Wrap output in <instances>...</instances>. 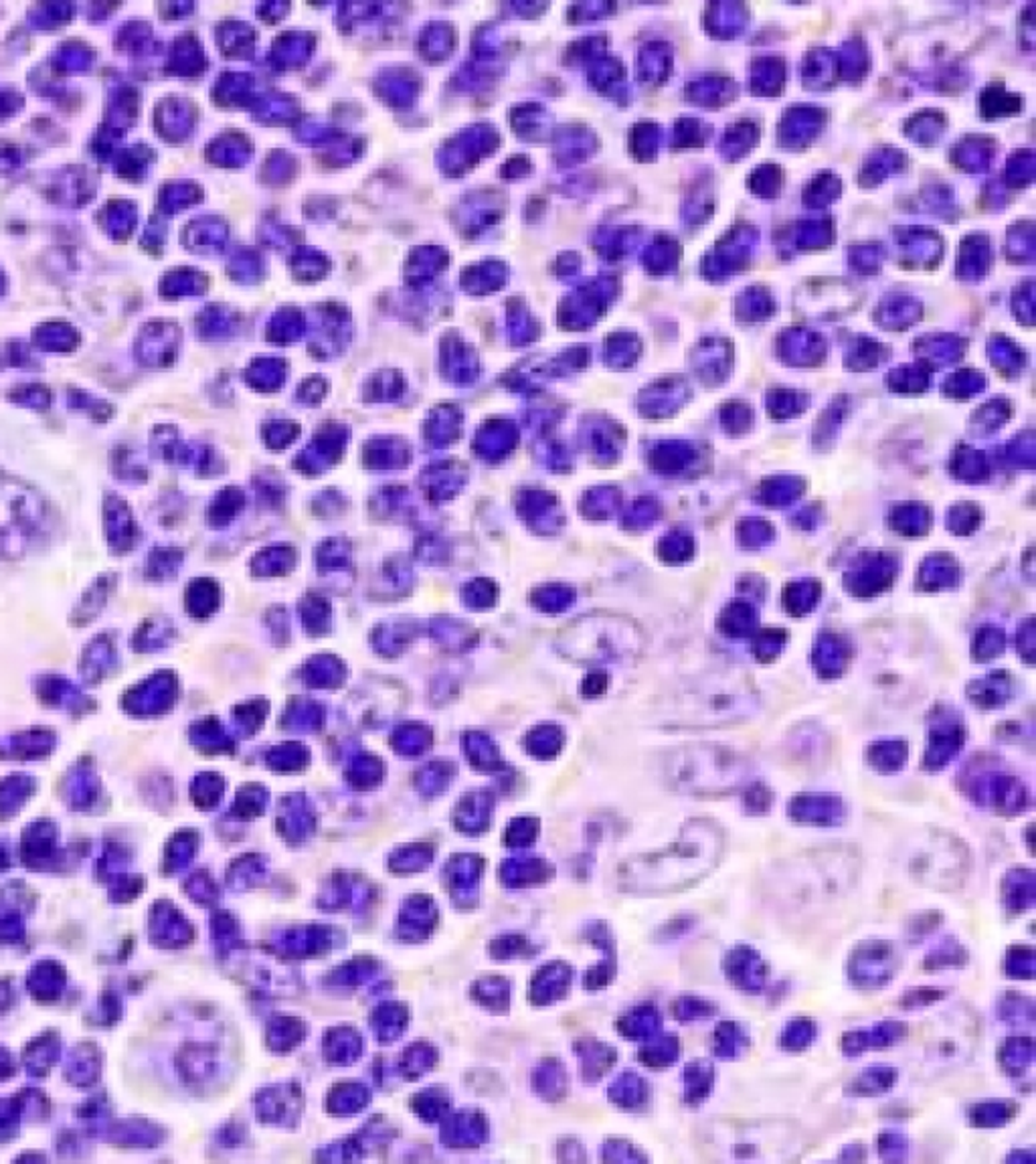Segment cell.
Returning <instances> with one entry per match:
<instances>
[{"label":"cell","mask_w":1036,"mask_h":1164,"mask_svg":"<svg viewBox=\"0 0 1036 1164\" xmlns=\"http://www.w3.org/2000/svg\"><path fill=\"white\" fill-rule=\"evenodd\" d=\"M725 849L727 837L719 823L691 819L668 847L627 861L622 867V887L646 895L684 891L719 867Z\"/></svg>","instance_id":"cell-1"},{"label":"cell","mask_w":1036,"mask_h":1164,"mask_svg":"<svg viewBox=\"0 0 1036 1164\" xmlns=\"http://www.w3.org/2000/svg\"><path fill=\"white\" fill-rule=\"evenodd\" d=\"M703 1134L725 1160H790L802 1148V1132L788 1120H717Z\"/></svg>","instance_id":"cell-2"},{"label":"cell","mask_w":1036,"mask_h":1164,"mask_svg":"<svg viewBox=\"0 0 1036 1164\" xmlns=\"http://www.w3.org/2000/svg\"><path fill=\"white\" fill-rule=\"evenodd\" d=\"M745 759L723 747H686L668 757L666 778L682 792L725 794L744 784Z\"/></svg>","instance_id":"cell-3"},{"label":"cell","mask_w":1036,"mask_h":1164,"mask_svg":"<svg viewBox=\"0 0 1036 1164\" xmlns=\"http://www.w3.org/2000/svg\"><path fill=\"white\" fill-rule=\"evenodd\" d=\"M972 855L965 842L944 830H927L907 842L905 867L909 877L933 891H956L970 873Z\"/></svg>","instance_id":"cell-4"},{"label":"cell","mask_w":1036,"mask_h":1164,"mask_svg":"<svg viewBox=\"0 0 1036 1164\" xmlns=\"http://www.w3.org/2000/svg\"><path fill=\"white\" fill-rule=\"evenodd\" d=\"M899 952L885 938H869L852 948L846 962V976L852 987L862 990L885 989L897 976Z\"/></svg>","instance_id":"cell-5"},{"label":"cell","mask_w":1036,"mask_h":1164,"mask_svg":"<svg viewBox=\"0 0 1036 1164\" xmlns=\"http://www.w3.org/2000/svg\"><path fill=\"white\" fill-rule=\"evenodd\" d=\"M976 1039L974 1017H961L960 1010H951L944 1021H937V1031L927 1043V1063L933 1067L958 1065L972 1056Z\"/></svg>","instance_id":"cell-6"},{"label":"cell","mask_w":1036,"mask_h":1164,"mask_svg":"<svg viewBox=\"0 0 1036 1164\" xmlns=\"http://www.w3.org/2000/svg\"><path fill=\"white\" fill-rule=\"evenodd\" d=\"M723 974L733 987L747 994H761L767 989L769 980V964L749 944H737L731 950H727L723 956Z\"/></svg>","instance_id":"cell-7"},{"label":"cell","mask_w":1036,"mask_h":1164,"mask_svg":"<svg viewBox=\"0 0 1036 1164\" xmlns=\"http://www.w3.org/2000/svg\"><path fill=\"white\" fill-rule=\"evenodd\" d=\"M907 1037V1024L897 1019H883L873 1027L852 1029L840 1037V1051L846 1057H861L866 1051L889 1049L899 1045Z\"/></svg>","instance_id":"cell-8"},{"label":"cell","mask_w":1036,"mask_h":1164,"mask_svg":"<svg viewBox=\"0 0 1036 1164\" xmlns=\"http://www.w3.org/2000/svg\"><path fill=\"white\" fill-rule=\"evenodd\" d=\"M974 800L979 806L996 810L1000 814H1018L1027 808L1028 794L1022 784L1006 775H992L976 784L972 790Z\"/></svg>","instance_id":"cell-9"},{"label":"cell","mask_w":1036,"mask_h":1164,"mask_svg":"<svg viewBox=\"0 0 1036 1164\" xmlns=\"http://www.w3.org/2000/svg\"><path fill=\"white\" fill-rule=\"evenodd\" d=\"M790 819L797 824L810 826H838L846 821L848 808L838 796L802 794L795 796L788 806Z\"/></svg>","instance_id":"cell-10"},{"label":"cell","mask_w":1036,"mask_h":1164,"mask_svg":"<svg viewBox=\"0 0 1036 1164\" xmlns=\"http://www.w3.org/2000/svg\"><path fill=\"white\" fill-rule=\"evenodd\" d=\"M899 1082V1070L889 1063H875L854 1075L844 1093L848 1098H880Z\"/></svg>","instance_id":"cell-11"},{"label":"cell","mask_w":1036,"mask_h":1164,"mask_svg":"<svg viewBox=\"0 0 1036 1164\" xmlns=\"http://www.w3.org/2000/svg\"><path fill=\"white\" fill-rule=\"evenodd\" d=\"M1002 902L1012 913L1030 911L1036 904V875L1030 867H1012L1002 879Z\"/></svg>","instance_id":"cell-12"},{"label":"cell","mask_w":1036,"mask_h":1164,"mask_svg":"<svg viewBox=\"0 0 1036 1164\" xmlns=\"http://www.w3.org/2000/svg\"><path fill=\"white\" fill-rule=\"evenodd\" d=\"M717 1072L709 1059H691L682 1070V1102L691 1107L703 1106L715 1089Z\"/></svg>","instance_id":"cell-13"},{"label":"cell","mask_w":1036,"mask_h":1164,"mask_svg":"<svg viewBox=\"0 0 1036 1164\" xmlns=\"http://www.w3.org/2000/svg\"><path fill=\"white\" fill-rule=\"evenodd\" d=\"M751 1047L749 1031L737 1021H721L712 1031V1056L721 1061H735Z\"/></svg>","instance_id":"cell-14"},{"label":"cell","mask_w":1036,"mask_h":1164,"mask_svg":"<svg viewBox=\"0 0 1036 1164\" xmlns=\"http://www.w3.org/2000/svg\"><path fill=\"white\" fill-rule=\"evenodd\" d=\"M998 1063L1006 1075H1027L1034 1063V1039L1022 1033L1006 1037L998 1049Z\"/></svg>","instance_id":"cell-15"},{"label":"cell","mask_w":1036,"mask_h":1164,"mask_svg":"<svg viewBox=\"0 0 1036 1164\" xmlns=\"http://www.w3.org/2000/svg\"><path fill=\"white\" fill-rule=\"evenodd\" d=\"M680 1053L682 1043L677 1033H656L652 1039H648V1043L640 1049L638 1059L642 1065L650 1067V1070L660 1072L670 1065H675L680 1059Z\"/></svg>","instance_id":"cell-16"},{"label":"cell","mask_w":1036,"mask_h":1164,"mask_svg":"<svg viewBox=\"0 0 1036 1164\" xmlns=\"http://www.w3.org/2000/svg\"><path fill=\"white\" fill-rule=\"evenodd\" d=\"M1018 1106L1012 1100H982L968 1107L970 1126L979 1130L1004 1128L1016 1118Z\"/></svg>","instance_id":"cell-17"},{"label":"cell","mask_w":1036,"mask_h":1164,"mask_svg":"<svg viewBox=\"0 0 1036 1164\" xmlns=\"http://www.w3.org/2000/svg\"><path fill=\"white\" fill-rule=\"evenodd\" d=\"M970 964V952L956 936H944L933 948L926 954L921 966L937 973V970H958Z\"/></svg>","instance_id":"cell-18"},{"label":"cell","mask_w":1036,"mask_h":1164,"mask_svg":"<svg viewBox=\"0 0 1036 1164\" xmlns=\"http://www.w3.org/2000/svg\"><path fill=\"white\" fill-rule=\"evenodd\" d=\"M662 1015L654 1005H638L622 1017L620 1029L626 1039L634 1041H648L656 1033H660Z\"/></svg>","instance_id":"cell-19"},{"label":"cell","mask_w":1036,"mask_h":1164,"mask_svg":"<svg viewBox=\"0 0 1036 1164\" xmlns=\"http://www.w3.org/2000/svg\"><path fill=\"white\" fill-rule=\"evenodd\" d=\"M998 1019L1008 1027H1032L1034 1023V1001L1028 994L1016 990L1004 992L996 1005Z\"/></svg>","instance_id":"cell-20"},{"label":"cell","mask_w":1036,"mask_h":1164,"mask_svg":"<svg viewBox=\"0 0 1036 1164\" xmlns=\"http://www.w3.org/2000/svg\"><path fill=\"white\" fill-rule=\"evenodd\" d=\"M611 1098L613 1102L624 1106L626 1110H638V1107H643L650 1102L652 1089H650V1084L642 1075L634 1072H626L618 1077V1082L613 1084Z\"/></svg>","instance_id":"cell-21"},{"label":"cell","mask_w":1036,"mask_h":1164,"mask_svg":"<svg viewBox=\"0 0 1036 1164\" xmlns=\"http://www.w3.org/2000/svg\"><path fill=\"white\" fill-rule=\"evenodd\" d=\"M963 736L961 729L956 725H942L931 731V745L927 752V766L929 768H944L947 761L954 757L961 747Z\"/></svg>","instance_id":"cell-22"},{"label":"cell","mask_w":1036,"mask_h":1164,"mask_svg":"<svg viewBox=\"0 0 1036 1164\" xmlns=\"http://www.w3.org/2000/svg\"><path fill=\"white\" fill-rule=\"evenodd\" d=\"M818 1039V1024L808 1017H795L779 1033V1047L788 1053H804Z\"/></svg>","instance_id":"cell-23"},{"label":"cell","mask_w":1036,"mask_h":1164,"mask_svg":"<svg viewBox=\"0 0 1036 1164\" xmlns=\"http://www.w3.org/2000/svg\"><path fill=\"white\" fill-rule=\"evenodd\" d=\"M670 1010H672V1017H675L680 1024H691V1023L712 1019L719 1013V1006L712 1001L703 999V996L680 994L675 1001H672Z\"/></svg>","instance_id":"cell-24"},{"label":"cell","mask_w":1036,"mask_h":1164,"mask_svg":"<svg viewBox=\"0 0 1036 1164\" xmlns=\"http://www.w3.org/2000/svg\"><path fill=\"white\" fill-rule=\"evenodd\" d=\"M1004 974L1012 980H1032L1036 973V950L1028 944H1012L1004 954Z\"/></svg>","instance_id":"cell-25"},{"label":"cell","mask_w":1036,"mask_h":1164,"mask_svg":"<svg viewBox=\"0 0 1036 1164\" xmlns=\"http://www.w3.org/2000/svg\"><path fill=\"white\" fill-rule=\"evenodd\" d=\"M877 1153L883 1162H905L909 1156V1140L901 1128H885L878 1132Z\"/></svg>","instance_id":"cell-26"},{"label":"cell","mask_w":1036,"mask_h":1164,"mask_svg":"<svg viewBox=\"0 0 1036 1164\" xmlns=\"http://www.w3.org/2000/svg\"><path fill=\"white\" fill-rule=\"evenodd\" d=\"M907 750L901 741H880L871 747V761L880 772H894L905 764Z\"/></svg>","instance_id":"cell-27"},{"label":"cell","mask_w":1036,"mask_h":1164,"mask_svg":"<svg viewBox=\"0 0 1036 1164\" xmlns=\"http://www.w3.org/2000/svg\"><path fill=\"white\" fill-rule=\"evenodd\" d=\"M947 990L945 989H937V987H913L909 989L907 992H903V996L899 999L901 1008L907 1010H917L923 1006H931L935 1003H942L947 999Z\"/></svg>","instance_id":"cell-28"},{"label":"cell","mask_w":1036,"mask_h":1164,"mask_svg":"<svg viewBox=\"0 0 1036 1164\" xmlns=\"http://www.w3.org/2000/svg\"><path fill=\"white\" fill-rule=\"evenodd\" d=\"M942 922H944V913H940V911L915 913V916L909 920V923H907V934L913 941H917L921 938L933 934L937 927L942 925Z\"/></svg>","instance_id":"cell-29"},{"label":"cell","mask_w":1036,"mask_h":1164,"mask_svg":"<svg viewBox=\"0 0 1036 1164\" xmlns=\"http://www.w3.org/2000/svg\"><path fill=\"white\" fill-rule=\"evenodd\" d=\"M694 927H696V916H693V913H678V916L668 920L660 927V930H658L656 938L662 940V941L664 940L666 941H675V940L684 938L689 932H693Z\"/></svg>","instance_id":"cell-30"},{"label":"cell","mask_w":1036,"mask_h":1164,"mask_svg":"<svg viewBox=\"0 0 1036 1164\" xmlns=\"http://www.w3.org/2000/svg\"><path fill=\"white\" fill-rule=\"evenodd\" d=\"M774 796L765 786H753L749 792L744 796V808L749 814H765L769 808H772Z\"/></svg>","instance_id":"cell-31"},{"label":"cell","mask_w":1036,"mask_h":1164,"mask_svg":"<svg viewBox=\"0 0 1036 1164\" xmlns=\"http://www.w3.org/2000/svg\"><path fill=\"white\" fill-rule=\"evenodd\" d=\"M611 1148H613L611 1160H624V1162H648L650 1160L646 1155H642L640 1148H636L629 1142H624V1140L611 1142Z\"/></svg>","instance_id":"cell-32"},{"label":"cell","mask_w":1036,"mask_h":1164,"mask_svg":"<svg viewBox=\"0 0 1036 1164\" xmlns=\"http://www.w3.org/2000/svg\"><path fill=\"white\" fill-rule=\"evenodd\" d=\"M838 1160H843V1162H862V1160H866V1148H864V1144L854 1142V1144H846L844 1148H840Z\"/></svg>","instance_id":"cell-33"},{"label":"cell","mask_w":1036,"mask_h":1164,"mask_svg":"<svg viewBox=\"0 0 1036 1164\" xmlns=\"http://www.w3.org/2000/svg\"><path fill=\"white\" fill-rule=\"evenodd\" d=\"M1034 1160H1036V1156L1032 1155V1150H1028V1155H1025V1150H1020V1153H1018V1150H1014L1012 1155L1006 1156V1162H1034Z\"/></svg>","instance_id":"cell-34"}]
</instances>
